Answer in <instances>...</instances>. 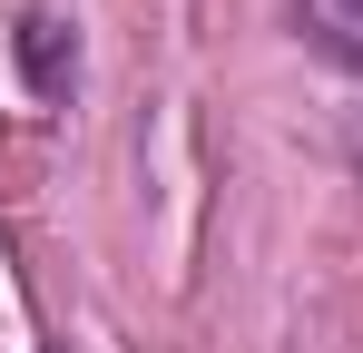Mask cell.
Masks as SVG:
<instances>
[{
    "instance_id": "cell-1",
    "label": "cell",
    "mask_w": 363,
    "mask_h": 353,
    "mask_svg": "<svg viewBox=\"0 0 363 353\" xmlns=\"http://www.w3.org/2000/svg\"><path fill=\"white\" fill-rule=\"evenodd\" d=\"M10 50H20V79H30L40 99H69V89H79V40H69L60 10H30V20L10 30Z\"/></svg>"
},
{
    "instance_id": "cell-2",
    "label": "cell",
    "mask_w": 363,
    "mask_h": 353,
    "mask_svg": "<svg viewBox=\"0 0 363 353\" xmlns=\"http://www.w3.org/2000/svg\"><path fill=\"white\" fill-rule=\"evenodd\" d=\"M295 30L334 69H363V0H295Z\"/></svg>"
},
{
    "instance_id": "cell-3",
    "label": "cell",
    "mask_w": 363,
    "mask_h": 353,
    "mask_svg": "<svg viewBox=\"0 0 363 353\" xmlns=\"http://www.w3.org/2000/svg\"><path fill=\"white\" fill-rule=\"evenodd\" d=\"M344 157H354V176H363V108L344 118Z\"/></svg>"
}]
</instances>
